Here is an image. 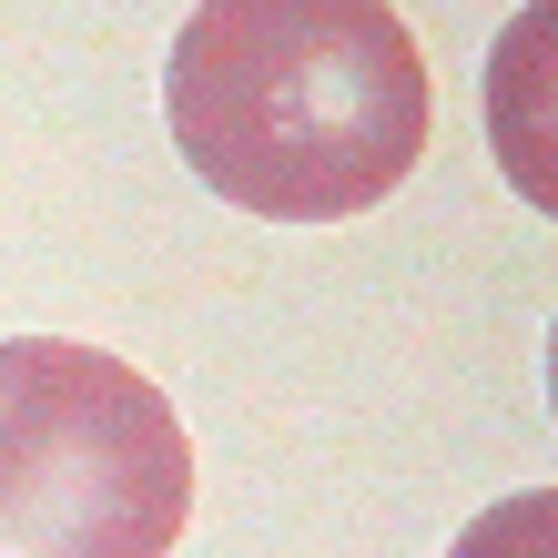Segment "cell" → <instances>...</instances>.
Here are the masks:
<instances>
[{
	"label": "cell",
	"instance_id": "1",
	"mask_svg": "<svg viewBox=\"0 0 558 558\" xmlns=\"http://www.w3.org/2000/svg\"><path fill=\"white\" fill-rule=\"evenodd\" d=\"M162 122L193 183L265 223H355L437 133L397 0H193L162 61Z\"/></svg>",
	"mask_w": 558,
	"mask_h": 558
},
{
	"label": "cell",
	"instance_id": "2",
	"mask_svg": "<svg viewBox=\"0 0 558 558\" xmlns=\"http://www.w3.org/2000/svg\"><path fill=\"white\" fill-rule=\"evenodd\" d=\"M193 437L173 397L82 336H0V558H173Z\"/></svg>",
	"mask_w": 558,
	"mask_h": 558
},
{
	"label": "cell",
	"instance_id": "3",
	"mask_svg": "<svg viewBox=\"0 0 558 558\" xmlns=\"http://www.w3.org/2000/svg\"><path fill=\"white\" fill-rule=\"evenodd\" d=\"M487 153L518 204L558 223V0H518L487 41Z\"/></svg>",
	"mask_w": 558,
	"mask_h": 558
},
{
	"label": "cell",
	"instance_id": "4",
	"mask_svg": "<svg viewBox=\"0 0 558 558\" xmlns=\"http://www.w3.org/2000/svg\"><path fill=\"white\" fill-rule=\"evenodd\" d=\"M447 558H558V487H518V498L477 508Z\"/></svg>",
	"mask_w": 558,
	"mask_h": 558
},
{
	"label": "cell",
	"instance_id": "5",
	"mask_svg": "<svg viewBox=\"0 0 558 558\" xmlns=\"http://www.w3.org/2000/svg\"><path fill=\"white\" fill-rule=\"evenodd\" d=\"M548 416H558V325H548Z\"/></svg>",
	"mask_w": 558,
	"mask_h": 558
}]
</instances>
